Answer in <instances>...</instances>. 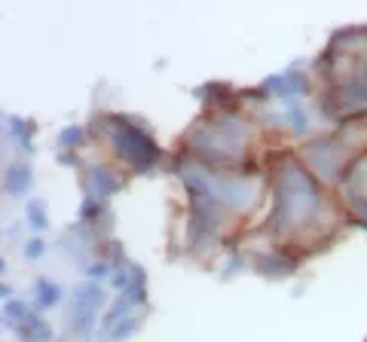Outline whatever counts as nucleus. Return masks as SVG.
<instances>
[{"instance_id":"f257e3e1","label":"nucleus","mask_w":367,"mask_h":342,"mask_svg":"<svg viewBox=\"0 0 367 342\" xmlns=\"http://www.w3.org/2000/svg\"><path fill=\"white\" fill-rule=\"evenodd\" d=\"M321 199L316 181L306 168L300 166H288L279 177V187H275V226H294V220H306L318 211Z\"/></svg>"},{"instance_id":"f03ea898","label":"nucleus","mask_w":367,"mask_h":342,"mask_svg":"<svg viewBox=\"0 0 367 342\" xmlns=\"http://www.w3.org/2000/svg\"><path fill=\"white\" fill-rule=\"evenodd\" d=\"M110 144H114L116 156L138 171H147L160 159V147L153 144V137L138 126H132L129 120H123V116L110 120Z\"/></svg>"},{"instance_id":"7ed1b4c3","label":"nucleus","mask_w":367,"mask_h":342,"mask_svg":"<svg viewBox=\"0 0 367 342\" xmlns=\"http://www.w3.org/2000/svg\"><path fill=\"white\" fill-rule=\"evenodd\" d=\"M104 302V293L98 285H80L74 297V333L77 337H89L92 333V312Z\"/></svg>"},{"instance_id":"20e7f679","label":"nucleus","mask_w":367,"mask_h":342,"mask_svg":"<svg viewBox=\"0 0 367 342\" xmlns=\"http://www.w3.org/2000/svg\"><path fill=\"white\" fill-rule=\"evenodd\" d=\"M266 89L275 92V95H281V98H297V95H306V77H300V74H294V70H288V74H275L266 80Z\"/></svg>"},{"instance_id":"39448f33","label":"nucleus","mask_w":367,"mask_h":342,"mask_svg":"<svg viewBox=\"0 0 367 342\" xmlns=\"http://www.w3.org/2000/svg\"><path fill=\"white\" fill-rule=\"evenodd\" d=\"M254 266H257V272L270 275V278H279V275H291L294 269H297V263H294L291 256H281V254H264L254 260Z\"/></svg>"},{"instance_id":"423d86ee","label":"nucleus","mask_w":367,"mask_h":342,"mask_svg":"<svg viewBox=\"0 0 367 342\" xmlns=\"http://www.w3.org/2000/svg\"><path fill=\"white\" fill-rule=\"evenodd\" d=\"M86 181H89V187H92V193H95V196H110V193H116V189L123 187L120 177H114V171H107L101 166L92 168Z\"/></svg>"},{"instance_id":"0eeeda50","label":"nucleus","mask_w":367,"mask_h":342,"mask_svg":"<svg viewBox=\"0 0 367 342\" xmlns=\"http://www.w3.org/2000/svg\"><path fill=\"white\" fill-rule=\"evenodd\" d=\"M12 330H16L25 342H46V339L52 337V330L46 327V321L37 318V315H28V318H25L22 324H16Z\"/></svg>"},{"instance_id":"6e6552de","label":"nucleus","mask_w":367,"mask_h":342,"mask_svg":"<svg viewBox=\"0 0 367 342\" xmlns=\"http://www.w3.org/2000/svg\"><path fill=\"white\" fill-rule=\"evenodd\" d=\"M28 187H31V171L28 168L25 166H10L6 168V193L22 196V193H28Z\"/></svg>"},{"instance_id":"1a4fd4ad","label":"nucleus","mask_w":367,"mask_h":342,"mask_svg":"<svg viewBox=\"0 0 367 342\" xmlns=\"http://www.w3.org/2000/svg\"><path fill=\"white\" fill-rule=\"evenodd\" d=\"M34 293H37V306H52V302H58V297H62V287L52 285L49 278H37Z\"/></svg>"},{"instance_id":"9d476101","label":"nucleus","mask_w":367,"mask_h":342,"mask_svg":"<svg viewBox=\"0 0 367 342\" xmlns=\"http://www.w3.org/2000/svg\"><path fill=\"white\" fill-rule=\"evenodd\" d=\"M138 327H141V318H132V315H129V318L120 321V324H116L110 333H104V339H107V342H123V339L132 337Z\"/></svg>"},{"instance_id":"9b49d317","label":"nucleus","mask_w":367,"mask_h":342,"mask_svg":"<svg viewBox=\"0 0 367 342\" xmlns=\"http://www.w3.org/2000/svg\"><path fill=\"white\" fill-rule=\"evenodd\" d=\"M6 126H10V135L16 137L25 150H31V131H34V126H28V122H22V120H6Z\"/></svg>"},{"instance_id":"f8f14e48","label":"nucleus","mask_w":367,"mask_h":342,"mask_svg":"<svg viewBox=\"0 0 367 342\" xmlns=\"http://www.w3.org/2000/svg\"><path fill=\"white\" fill-rule=\"evenodd\" d=\"M83 137H86V129H83V126H71V129H64L62 135H58V147L71 150V147H77Z\"/></svg>"},{"instance_id":"ddd939ff","label":"nucleus","mask_w":367,"mask_h":342,"mask_svg":"<svg viewBox=\"0 0 367 342\" xmlns=\"http://www.w3.org/2000/svg\"><path fill=\"white\" fill-rule=\"evenodd\" d=\"M28 223H31V226H34V229H46V226H49V220H46V205H43V202H28Z\"/></svg>"},{"instance_id":"4468645a","label":"nucleus","mask_w":367,"mask_h":342,"mask_svg":"<svg viewBox=\"0 0 367 342\" xmlns=\"http://www.w3.org/2000/svg\"><path fill=\"white\" fill-rule=\"evenodd\" d=\"M43 241L40 239H34V241H28V248H25V256H28V260H40L43 256Z\"/></svg>"},{"instance_id":"2eb2a0df","label":"nucleus","mask_w":367,"mask_h":342,"mask_svg":"<svg viewBox=\"0 0 367 342\" xmlns=\"http://www.w3.org/2000/svg\"><path fill=\"white\" fill-rule=\"evenodd\" d=\"M291 122H294V129H297V131H303L306 126H309V116H306L303 110L294 107V110H291Z\"/></svg>"},{"instance_id":"dca6fc26","label":"nucleus","mask_w":367,"mask_h":342,"mask_svg":"<svg viewBox=\"0 0 367 342\" xmlns=\"http://www.w3.org/2000/svg\"><path fill=\"white\" fill-rule=\"evenodd\" d=\"M80 214H83V217H86V220H92V217H95V214H98V199H95V196H92V199H86V202H83Z\"/></svg>"},{"instance_id":"f3484780","label":"nucleus","mask_w":367,"mask_h":342,"mask_svg":"<svg viewBox=\"0 0 367 342\" xmlns=\"http://www.w3.org/2000/svg\"><path fill=\"white\" fill-rule=\"evenodd\" d=\"M104 272H107V266H101V263H95V266L89 269V275H92V278H101Z\"/></svg>"},{"instance_id":"a211bd4d","label":"nucleus","mask_w":367,"mask_h":342,"mask_svg":"<svg viewBox=\"0 0 367 342\" xmlns=\"http://www.w3.org/2000/svg\"><path fill=\"white\" fill-rule=\"evenodd\" d=\"M364 211H367V208H364ZM362 223H364V226H367V214H364V220H362Z\"/></svg>"},{"instance_id":"6ab92c4d","label":"nucleus","mask_w":367,"mask_h":342,"mask_svg":"<svg viewBox=\"0 0 367 342\" xmlns=\"http://www.w3.org/2000/svg\"><path fill=\"white\" fill-rule=\"evenodd\" d=\"M364 342H367V339H364Z\"/></svg>"}]
</instances>
